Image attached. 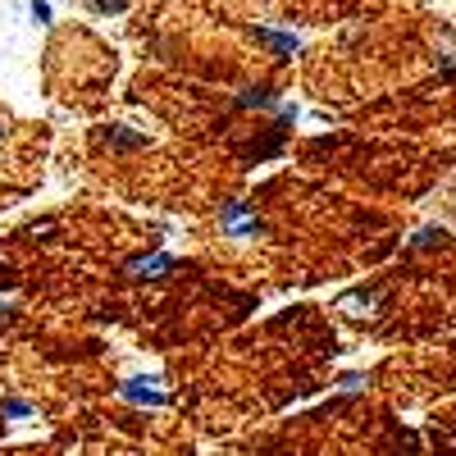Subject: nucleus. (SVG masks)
<instances>
[{
	"label": "nucleus",
	"mask_w": 456,
	"mask_h": 456,
	"mask_svg": "<svg viewBox=\"0 0 456 456\" xmlns=\"http://www.w3.org/2000/svg\"><path fill=\"white\" fill-rule=\"evenodd\" d=\"M123 397H128V402H137V406H155V402H164L160 393H151L147 383H123Z\"/></svg>",
	"instance_id": "obj_1"
},
{
	"label": "nucleus",
	"mask_w": 456,
	"mask_h": 456,
	"mask_svg": "<svg viewBox=\"0 0 456 456\" xmlns=\"http://www.w3.org/2000/svg\"><path fill=\"white\" fill-rule=\"evenodd\" d=\"M27 14H32V18H37V23H42V27L51 23V5H46V0H32V5H27Z\"/></svg>",
	"instance_id": "obj_2"
}]
</instances>
